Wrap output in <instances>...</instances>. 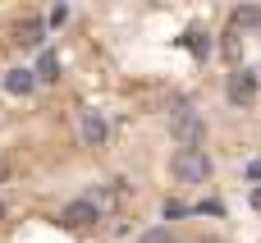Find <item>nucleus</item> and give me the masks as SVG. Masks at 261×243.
<instances>
[{"instance_id": "obj_15", "label": "nucleus", "mask_w": 261, "mask_h": 243, "mask_svg": "<svg viewBox=\"0 0 261 243\" xmlns=\"http://www.w3.org/2000/svg\"><path fill=\"white\" fill-rule=\"evenodd\" d=\"M5 175H9V165H5V161H0V184H5Z\"/></svg>"}, {"instance_id": "obj_3", "label": "nucleus", "mask_w": 261, "mask_h": 243, "mask_svg": "<svg viewBox=\"0 0 261 243\" xmlns=\"http://www.w3.org/2000/svg\"><path fill=\"white\" fill-rule=\"evenodd\" d=\"M225 96H229L234 106H252V101H257V74H252V69H234V74L225 78Z\"/></svg>"}, {"instance_id": "obj_10", "label": "nucleus", "mask_w": 261, "mask_h": 243, "mask_svg": "<svg viewBox=\"0 0 261 243\" xmlns=\"http://www.w3.org/2000/svg\"><path fill=\"white\" fill-rule=\"evenodd\" d=\"M184 46H193V55H197V60H206V55H211V41H206V32H197V28H193V32H184Z\"/></svg>"}, {"instance_id": "obj_11", "label": "nucleus", "mask_w": 261, "mask_h": 243, "mask_svg": "<svg viewBox=\"0 0 261 243\" xmlns=\"http://www.w3.org/2000/svg\"><path fill=\"white\" fill-rule=\"evenodd\" d=\"M220 55L239 64V55H243V41H239V32H225V37H220Z\"/></svg>"}, {"instance_id": "obj_1", "label": "nucleus", "mask_w": 261, "mask_h": 243, "mask_svg": "<svg viewBox=\"0 0 261 243\" xmlns=\"http://www.w3.org/2000/svg\"><path fill=\"white\" fill-rule=\"evenodd\" d=\"M211 156L202 152V147H179L174 156H170V175H174V184H206L211 179Z\"/></svg>"}, {"instance_id": "obj_6", "label": "nucleus", "mask_w": 261, "mask_h": 243, "mask_svg": "<svg viewBox=\"0 0 261 243\" xmlns=\"http://www.w3.org/2000/svg\"><path fill=\"white\" fill-rule=\"evenodd\" d=\"M41 37H46V23H41V18H23V23L14 28V46H37V51H41Z\"/></svg>"}, {"instance_id": "obj_14", "label": "nucleus", "mask_w": 261, "mask_h": 243, "mask_svg": "<svg viewBox=\"0 0 261 243\" xmlns=\"http://www.w3.org/2000/svg\"><path fill=\"white\" fill-rule=\"evenodd\" d=\"M252 207H261V184H257V188H252Z\"/></svg>"}, {"instance_id": "obj_12", "label": "nucleus", "mask_w": 261, "mask_h": 243, "mask_svg": "<svg viewBox=\"0 0 261 243\" xmlns=\"http://www.w3.org/2000/svg\"><path fill=\"white\" fill-rule=\"evenodd\" d=\"M138 243H179L174 230H165V225H151V230H142V239Z\"/></svg>"}, {"instance_id": "obj_13", "label": "nucleus", "mask_w": 261, "mask_h": 243, "mask_svg": "<svg viewBox=\"0 0 261 243\" xmlns=\"http://www.w3.org/2000/svg\"><path fill=\"white\" fill-rule=\"evenodd\" d=\"M248 179H252V184H261V161H252V165H248Z\"/></svg>"}, {"instance_id": "obj_2", "label": "nucleus", "mask_w": 261, "mask_h": 243, "mask_svg": "<svg viewBox=\"0 0 261 243\" xmlns=\"http://www.w3.org/2000/svg\"><path fill=\"white\" fill-rule=\"evenodd\" d=\"M170 133H174L179 147H202V138H206V119H202L193 106H179V110L170 115Z\"/></svg>"}, {"instance_id": "obj_5", "label": "nucleus", "mask_w": 261, "mask_h": 243, "mask_svg": "<svg viewBox=\"0 0 261 243\" xmlns=\"http://www.w3.org/2000/svg\"><path fill=\"white\" fill-rule=\"evenodd\" d=\"M96 221H101V216H96V202H92V198H78V202L64 207V225H69V230H92Z\"/></svg>"}, {"instance_id": "obj_16", "label": "nucleus", "mask_w": 261, "mask_h": 243, "mask_svg": "<svg viewBox=\"0 0 261 243\" xmlns=\"http://www.w3.org/2000/svg\"><path fill=\"white\" fill-rule=\"evenodd\" d=\"M0 221H5V202H0Z\"/></svg>"}, {"instance_id": "obj_7", "label": "nucleus", "mask_w": 261, "mask_h": 243, "mask_svg": "<svg viewBox=\"0 0 261 243\" xmlns=\"http://www.w3.org/2000/svg\"><path fill=\"white\" fill-rule=\"evenodd\" d=\"M32 78H37V83H55V78H60V55H55V51H41Z\"/></svg>"}, {"instance_id": "obj_4", "label": "nucleus", "mask_w": 261, "mask_h": 243, "mask_svg": "<svg viewBox=\"0 0 261 243\" xmlns=\"http://www.w3.org/2000/svg\"><path fill=\"white\" fill-rule=\"evenodd\" d=\"M78 138H83L87 147H106V138H110L106 115H101V110H78Z\"/></svg>"}, {"instance_id": "obj_9", "label": "nucleus", "mask_w": 261, "mask_h": 243, "mask_svg": "<svg viewBox=\"0 0 261 243\" xmlns=\"http://www.w3.org/2000/svg\"><path fill=\"white\" fill-rule=\"evenodd\" d=\"M234 28H261V9L257 5H239L234 9Z\"/></svg>"}, {"instance_id": "obj_8", "label": "nucleus", "mask_w": 261, "mask_h": 243, "mask_svg": "<svg viewBox=\"0 0 261 243\" xmlns=\"http://www.w3.org/2000/svg\"><path fill=\"white\" fill-rule=\"evenodd\" d=\"M32 87H37L32 69H9V74H5V92H14V96H28Z\"/></svg>"}]
</instances>
